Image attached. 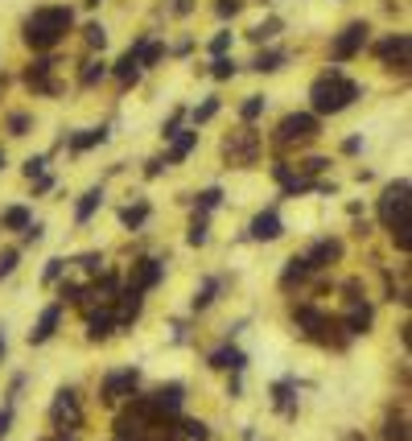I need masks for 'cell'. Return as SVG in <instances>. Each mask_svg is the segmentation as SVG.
Wrapping results in <instances>:
<instances>
[{
  "instance_id": "cell-33",
  "label": "cell",
  "mask_w": 412,
  "mask_h": 441,
  "mask_svg": "<svg viewBox=\"0 0 412 441\" xmlns=\"http://www.w3.org/2000/svg\"><path fill=\"white\" fill-rule=\"evenodd\" d=\"M210 74H215V78H235V58H215Z\"/></svg>"
},
{
  "instance_id": "cell-17",
  "label": "cell",
  "mask_w": 412,
  "mask_h": 441,
  "mask_svg": "<svg viewBox=\"0 0 412 441\" xmlns=\"http://www.w3.org/2000/svg\"><path fill=\"white\" fill-rule=\"evenodd\" d=\"M111 330H116V314H111V310H99V314L87 318V334H91L95 343H103Z\"/></svg>"
},
{
  "instance_id": "cell-27",
  "label": "cell",
  "mask_w": 412,
  "mask_h": 441,
  "mask_svg": "<svg viewBox=\"0 0 412 441\" xmlns=\"http://www.w3.org/2000/svg\"><path fill=\"white\" fill-rule=\"evenodd\" d=\"M384 441H409V421H404V417H388Z\"/></svg>"
},
{
  "instance_id": "cell-31",
  "label": "cell",
  "mask_w": 412,
  "mask_h": 441,
  "mask_svg": "<svg viewBox=\"0 0 412 441\" xmlns=\"http://www.w3.org/2000/svg\"><path fill=\"white\" fill-rule=\"evenodd\" d=\"M186 239H190L194 248H202V244L210 239V231H206V219H194V223H190V235H186Z\"/></svg>"
},
{
  "instance_id": "cell-18",
  "label": "cell",
  "mask_w": 412,
  "mask_h": 441,
  "mask_svg": "<svg viewBox=\"0 0 412 441\" xmlns=\"http://www.w3.org/2000/svg\"><path fill=\"white\" fill-rule=\"evenodd\" d=\"M169 140H173V149L165 153V165H173V161H182V157H190V149L198 144V132H173Z\"/></svg>"
},
{
  "instance_id": "cell-16",
  "label": "cell",
  "mask_w": 412,
  "mask_h": 441,
  "mask_svg": "<svg viewBox=\"0 0 412 441\" xmlns=\"http://www.w3.org/2000/svg\"><path fill=\"white\" fill-rule=\"evenodd\" d=\"M343 326H347V334H367V330H371V305H367V301H355V305H351V318H347Z\"/></svg>"
},
{
  "instance_id": "cell-38",
  "label": "cell",
  "mask_w": 412,
  "mask_h": 441,
  "mask_svg": "<svg viewBox=\"0 0 412 441\" xmlns=\"http://www.w3.org/2000/svg\"><path fill=\"white\" fill-rule=\"evenodd\" d=\"M8 132H12V136H25V132H29V116H12V120H8Z\"/></svg>"
},
{
  "instance_id": "cell-10",
  "label": "cell",
  "mask_w": 412,
  "mask_h": 441,
  "mask_svg": "<svg viewBox=\"0 0 412 441\" xmlns=\"http://www.w3.org/2000/svg\"><path fill=\"white\" fill-rule=\"evenodd\" d=\"M376 54L388 62V66H409V33H396V37H384L376 45Z\"/></svg>"
},
{
  "instance_id": "cell-37",
  "label": "cell",
  "mask_w": 412,
  "mask_h": 441,
  "mask_svg": "<svg viewBox=\"0 0 412 441\" xmlns=\"http://www.w3.org/2000/svg\"><path fill=\"white\" fill-rule=\"evenodd\" d=\"M17 268V248H8V252H0V277H8Z\"/></svg>"
},
{
  "instance_id": "cell-47",
  "label": "cell",
  "mask_w": 412,
  "mask_h": 441,
  "mask_svg": "<svg viewBox=\"0 0 412 441\" xmlns=\"http://www.w3.org/2000/svg\"><path fill=\"white\" fill-rule=\"evenodd\" d=\"M359 149H363V140H359V136H351V140L343 144V153H359Z\"/></svg>"
},
{
  "instance_id": "cell-9",
  "label": "cell",
  "mask_w": 412,
  "mask_h": 441,
  "mask_svg": "<svg viewBox=\"0 0 412 441\" xmlns=\"http://www.w3.org/2000/svg\"><path fill=\"white\" fill-rule=\"evenodd\" d=\"M182 400H186V388H182V384H161V388L149 396V405H153L157 417H173V413L182 409Z\"/></svg>"
},
{
  "instance_id": "cell-29",
  "label": "cell",
  "mask_w": 412,
  "mask_h": 441,
  "mask_svg": "<svg viewBox=\"0 0 412 441\" xmlns=\"http://www.w3.org/2000/svg\"><path fill=\"white\" fill-rule=\"evenodd\" d=\"M215 293H219V281H202V289L194 293V310H206L215 301Z\"/></svg>"
},
{
  "instance_id": "cell-25",
  "label": "cell",
  "mask_w": 412,
  "mask_h": 441,
  "mask_svg": "<svg viewBox=\"0 0 412 441\" xmlns=\"http://www.w3.org/2000/svg\"><path fill=\"white\" fill-rule=\"evenodd\" d=\"M103 74H107V62L99 58V62H87V66H83V74H78V83H83V87H95V83H99Z\"/></svg>"
},
{
  "instance_id": "cell-40",
  "label": "cell",
  "mask_w": 412,
  "mask_h": 441,
  "mask_svg": "<svg viewBox=\"0 0 412 441\" xmlns=\"http://www.w3.org/2000/svg\"><path fill=\"white\" fill-rule=\"evenodd\" d=\"M41 169H45V157H29V161H25V173H29V178H41Z\"/></svg>"
},
{
  "instance_id": "cell-22",
  "label": "cell",
  "mask_w": 412,
  "mask_h": 441,
  "mask_svg": "<svg viewBox=\"0 0 412 441\" xmlns=\"http://www.w3.org/2000/svg\"><path fill=\"white\" fill-rule=\"evenodd\" d=\"M305 277H310L305 256H293V260H289V268H285V277H281V285H285V289H293V285H297V281H305Z\"/></svg>"
},
{
  "instance_id": "cell-39",
  "label": "cell",
  "mask_w": 412,
  "mask_h": 441,
  "mask_svg": "<svg viewBox=\"0 0 412 441\" xmlns=\"http://www.w3.org/2000/svg\"><path fill=\"white\" fill-rule=\"evenodd\" d=\"M62 268H66L62 260H50V264H45V272H41V277H45V285H54V281L62 277Z\"/></svg>"
},
{
  "instance_id": "cell-12",
  "label": "cell",
  "mask_w": 412,
  "mask_h": 441,
  "mask_svg": "<svg viewBox=\"0 0 412 441\" xmlns=\"http://www.w3.org/2000/svg\"><path fill=\"white\" fill-rule=\"evenodd\" d=\"M58 322H62V305H50V310L37 318V326L29 330V343H33V347L50 343V338H54V330H58Z\"/></svg>"
},
{
  "instance_id": "cell-1",
  "label": "cell",
  "mask_w": 412,
  "mask_h": 441,
  "mask_svg": "<svg viewBox=\"0 0 412 441\" xmlns=\"http://www.w3.org/2000/svg\"><path fill=\"white\" fill-rule=\"evenodd\" d=\"M355 99H359V83H351L343 70H330V74H322V78L310 87L314 116H338V111H347Z\"/></svg>"
},
{
  "instance_id": "cell-24",
  "label": "cell",
  "mask_w": 412,
  "mask_h": 441,
  "mask_svg": "<svg viewBox=\"0 0 412 441\" xmlns=\"http://www.w3.org/2000/svg\"><path fill=\"white\" fill-rule=\"evenodd\" d=\"M0 223H4L8 231H25V227H29V211H25V206H8Z\"/></svg>"
},
{
  "instance_id": "cell-15",
  "label": "cell",
  "mask_w": 412,
  "mask_h": 441,
  "mask_svg": "<svg viewBox=\"0 0 412 441\" xmlns=\"http://www.w3.org/2000/svg\"><path fill=\"white\" fill-rule=\"evenodd\" d=\"M206 438H210L206 421H177V425H169V441H206Z\"/></svg>"
},
{
  "instance_id": "cell-49",
  "label": "cell",
  "mask_w": 412,
  "mask_h": 441,
  "mask_svg": "<svg viewBox=\"0 0 412 441\" xmlns=\"http://www.w3.org/2000/svg\"><path fill=\"white\" fill-rule=\"evenodd\" d=\"M351 441H363V438H351Z\"/></svg>"
},
{
  "instance_id": "cell-19",
  "label": "cell",
  "mask_w": 412,
  "mask_h": 441,
  "mask_svg": "<svg viewBox=\"0 0 412 441\" xmlns=\"http://www.w3.org/2000/svg\"><path fill=\"white\" fill-rule=\"evenodd\" d=\"M103 140H107V128H83L78 136H70V153H87V149H95Z\"/></svg>"
},
{
  "instance_id": "cell-2",
  "label": "cell",
  "mask_w": 412,
  "mask_h": 441,
  "mask_svg": "<svg viewBox=\"0 0 412 441\" xmlns=\"http://www.w3.org/2000/svg\"><path fill=\"white\" fill-rule=\"evenodd\" d=\"M74 25V12L66 4H50V8H37L29 21H25V41L33 50H50L66 37V29Z\"/></svg>"
},
{
  "instance_id": "cell-8",
  "label": "cell",
  "mask_w": 412,
  "mask_h": 441,
  "mask_svg": "<svg viewBox=\"0 0 412 441\" xmlns=\"http://www.w3.org/2000/svg\"><path fill=\"white\" fill-rule=\"evenodd\" d=\"M161 277H165L161 260L144 256V260H136V264H132V272H128V289H140V293H149V289H157V285H161Z\"/></svg>"
},
{
  "instance_id": "cell-23",
  "label": "cell",
  "mask_w": 412,
  "mask_h": 441,
  "mask_svg": "<svg viewBox=\"0 0 412 441\" xmlns=\"http://www.w3.org/2000/svg\"><path fill=\"white\" fill-rule=\"evenodd\" d=\"M281 62H285V54H281V50H264V54H256L252 70H260V74H272V70H281Z\"/></svg>"
},
{
  "instance_id": "cell-13",
  "label": "cell",
  "mask_w": 412,
  "mask_h": 441,
  "mask_svg": "<svg viewBox=\"0 0 412 441\" xmlns=\"http://www.w3.org/2000/svg\"><path fill=\"white\" fill-rule=\"evenodd\" d=\"M334 260H343V244H338V239H322V244L305 256V264H310V268H330Z\"/></svg>"
},
{
  "instance_id": "cell-21",
  "label": "cell",
  "mask_w": 412,
  "mask_h": 441,
  "mask_svg": "<svg viewBox=\"0 0 412 441\" xmlns=\"http://www.w3.org/2000/svg\"><path fill=\"white\" fill-rule=\"evenodd\" d=\"M116 78H120V83H136V78H140V62H136V54H132V50L116 62Z\"/></svg>"
},
{
  "instance_id": "cell-20",
  "label": "cell",
  "mask_w": 412,
  "mask_h": 441,
  "mask_svg": "<svg viewBox=\"0 0 412 441\" xmlns=\"http://www.w3.org/2000/svg\"><path fill=\"white\" fill-rule=\"evenodd\" d=\"M99 206H103V190L95 186V190H87V194H83V202H78V211H74V219H78V223H87V219H91V215H95Z\"/></svg>"
},
{
  "instance_id": "cell-7",
  "label": "cell",
  "mask_w": 412,
  "mask_h": 441,
  "mask_svg": "<svg viewBox=\"0 0 412 441\" xmlns=\"http://www.w3.org/2000/svg\"><path fill=\"white\" fill-rule=\"evenodd\" d=\"M50 417H54V429H58L62 438L78 429V421H83V417H78V405H74V392H70V388H62V392H58V400H54Z\"/></svg>"
},
{
  "instance_id": "cell-50",
  "label": "cell",
  "mask_w": 412,
  "mask_h": 441,
  "mask_svg": "<svg viewBox=\"0 0 412 441\" xmlns=\"http://www.w3.org/2000/svg\"><path fill=\"white\" fill-rule=\"evenodd\" d=\"M62 441H66V438H62Z\"/></svg>"
},
{
  "instance_id": "cell-3",
  "label": "cell",
  "mask_w": 412,
  "mask_h": 441,
  "mask_svg": "<svg viewBox=\"0 0 412 441\" xmlns=\"http://www.w3.org/2000/svg\"><path fill=\"white\" fill-rule=\"evenodd\" d=\"M380 219L384 227H396V223H409V182H392L380 198Z\"/></svg>"
},
{
  "instance_id": "cell-42",
  "label": "cell",
  "mask_w": 412,
  "mask_h": 441,
  "mask_svg": "<svg viewBox=\"0 0 412 441\" xmlns=\"http://www.w3.org/2000/svg\"><path fill=\"white\" fill-rule=\"evenodd\" d=\"M41 235H45V227H37V223H29V227H25V244H37Z\"/></svg>"
},
{
  "instance_id": "cell-44",
  "label": "cell",
  "mask_w": 412,
  "mask_h": 441,
  "mask_svg": "<svg viewBox=\"0 0 412 441\" xmlns=\"http://www.w3.org/2000/svg\"><path fill=\"white\" fill-rule=\"evenodd\" d=\"M78 264H83V268H87V272H95V268H99V264H103V260H99V256H95V252H87V256H83V260H78Z\"/></svg>"
},
{
  "instance_id": "cell-4",
  "label": "cell",
  "mask_w": 412,
  "mask_h": 441,
  "mask_svg": "<svg viewBox=\"0 0 412 441\" xmlns=\"http://www.w3.org/2000/svg\"><path fill=\"white\" fill-rule=\"evenodd\" d=\"M318 116L314 111H293V116H285L281 120V128H277V140L281 144H293V140H310V136H318Z\"/></svg>"
},
{
  "instance_id": "cell-28",
  "label": "cell",
  "mask_w": 412,
  "mask_h": 441,
  "mask_svg": "<svg viewBox=\"0 0 412 441\" xmlns=\"http://www.w3.org/2000/svg\"><path fill=\"white\" fill-rule=\"evenodd\" d=\"M239 116H243L248 124H252V120H260V116H264V95H248V103L239 107Z\"/></svg>"
},
{
  "instance_id": "cell-6",
  "label": "cell",
  "mask_w": 412,
  "mask_h": 441,
  "mask_svg": "<svg viewBox=\"0 0 412 441\" xmlns=\"http://www.w3.org/2000/svg\"><path fill=\"white\" fill-rule=\"evenodd\" d=\"M136 384H140V372H136V367L111 372V376L103 380V388H99V400H103V405H120L124 396H132V392H136Z\"/></svg>"
},
{
  "instance_id": "cell-26",
  "label": "cell",
  "mask_w": 412,
  "mask_h": 441,
  "mask_svg": "<svg viewBox=\"0 0 412 441\" xmlns=\"http://www.w3.org/2000/svg\"><path fill=\"white\" fill-rule=\"evenodd\" d=\"M120 219H124V227H140V223L149 219V202H136V206H124V211H120Z\"/></svg>"
},
{
  "instance_id": "cell-43",
  "label": "cell",
  "mask_w": 412,
  "mask_h": 441,
  "mask_svg": "<svg viewBox=\"0 0 412 441\" xmlns=\"http://www.w3.org/2000/svg\"><path fill=\"white\" fill-rule=\"evenodd\" d=\"M8 425H12V409L4 405V409H0V438H8Z\"/></svg>"
},
{
  "instance_id": "cell-30",
  "label": "cell",
  "mask_w": 412,
  "mask_h": 441,
  "mask_svg": "<svg viewBox=\"0 0 412 441\" xmlns=\"http://www.w3.org/2000/svg\"><path fill=\"white\" fill-rule=\"evenodd\" d=\"M194 202H198V211H215V206L223 202V190H215V186H210V190H202Z\"/></svg>"
},
{
  "instance_id": "cell-46",
  "label": "cell",
  "mask_w": 412,
  "mask_h": 441,
  "mask_svg": "<svg viewBox=\"0 0 412 441\" xmlns=\"http://www.w3.org/2000/svg\"><path fill=\"white\" fill-rule=\"evenodd\" d=\"M219 12H223V17H235V12H239V0H219Z\"/></svg>"
},
{
  "instance_id": "cell-5",
  "label": "cell",
  "mask_w": 412,
  "mask_h": 441,
  "mask_svg": "<svg viewBox=\"0 0 412 441\" xmlns=\"http://www.w3.org/2000/svg\"><path fill=\"white\" fill-rule=\"evenodd\" d=\"M367 33H371V29H367V21H355V25H347V29L334 37V45H330V58H334V62H347V58H355V54L367 45Z\"/></svg>"
},
{
  "instance_id": "cell-35",
  "label": "cell",
  "mask_w": 412,
  "mask_h": 441,
  "mask_svg": "<svg viewBox=\"0 0 412 441\" xmlns=\"http://www.w3.org/2000/svg\"><path fill=\"white\" fill-rule=\"evenodd\" d=\"M215 111H219V99H206L202 107H194V120H198V124H206V120H210Z\"/></svg>"
},
{
  "instance_id": "cell-14",
  "label": "cell",
  "mask_w": 412,
  "mask_h": 441,
  "mask_svg": "<svg viewBox=\"0 0 412 441\" xmlns=\"http://www.w3.org/2000/svg\"><path fill=\"white\" fill-rule=\"evenodd\" d=\"M210 367H219V372H231V376H235V372H243V367H248V355H243L239 347H223V351H215V355H210Z\"/></svg>"
},
{
  "instance_id": "cell-48",
  "label": "cell",
  "mask_w": 412,
  "mask_h": 441,
  "mask_svg": "<svg viewBox=\"0 0 412 441\" xmlns=\"http://www.w3.org/2000/svg\"><path fill=\"white\" fill-rule=\"evenodd\" d=\"M0 169H4V153H0Z\"/></svg>"
},
{
  "instance_id": "cell-34",
  "label": "cell",
  "mask_w": 412,
  "mask_h": 441,
  "mask_svg": "<svg viewBox=\"0 0 412 441\" xmlns=\"http://www.w3.org/2000/svg\"><path fill=\"white\" fill-rule=\"evenodd\" d=\"M277 29H281V21L272 17V21H264V25H256V29H252V41H268Z\"/></svg>"
},
{
  "instance_id": "cell-36",
  "label": "cell",
  "mask_w": 412,
  "mask_h": 441,
  "mask_svg": "<svg viewBox=\"0 0 412 441\" xmlns=\"http://www.w3.org/2000/svg\"><path fill=\"white\" fill-rule=\"evenodd\" d=\"M227 50H231V33H219V37L210 41V54H215V58H223Z\"/></svg>"
},
{
  "instance_id": "cell-11",
  "label": "cell",
  "mask_w": 412,
  "mask_h": 441,
  "mask_svg": "<svg viewBox=\"0 0 412 441\" xmlns=\"http://www.w3.org/2000/svg\"><path fill=\"white\" fill-rule=\"evenodd\" d=\"M281 235H285V223H281V215H277V211H260V215L252 219V239L272 244V239H281Z\"/></svg>"
},
{
  "instance_id": "cell-32",
  "label": "cell",
  "mask_w": 412,
  "mask_h": 441,
  "mask_svg": "<svg viewBox=\"0 0 412 441\" xmlns=\"http://www.w3.org/2000/svg\"><path fill=\"white\" fill-rule=\"evenodd\" d=\"M83 33H87V45H95V50L107 45V29H103V25H87Z\"/></svg>"
},
{
  "instance_id": "cell-41",
  "label": "cell",
  "mask_w": 412,
  "mask_h": 441,
  "mask_svg": "<svg viewBox=\"0 0 412 441\" xmlns=\"http://www.w3.org/2000/svg\"><path fill=\"white\" fill-rule=\"evenodd\" d=\"M326 165H330V161H326V157H310V161H305V165H301V169H305V173H322V169H326Z\"/></svg>"
},
{
  "instance_id": "cell-45",
  "label": "cell",
  "mask_w": 412,
  "mask_h": 441,
  "mask_svg": "<svg viewBox=\"0 0 412 441\" xmlns=\"http://www.w3.org/2000/svg\"><path fill=\"white\" fill-rule=\"evenodd\" d=\"M62 297H66V301H78V297H83V285H62Z\"/></svg>"
}]
</instances>
